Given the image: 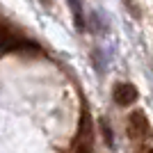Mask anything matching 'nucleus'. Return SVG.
Segmentation results:
<instances>
[{
	"label": "nucleus",
	"instance_id": "nucleus-1",
	"mask_svg": "<svg viewBox=\"0 0 153 153\" xmlns=\"http://www.w3.org/2000/svg\"><path fill=\"white\" fill-rule=\"evenodd\" d=\"M126 133H128V137H133V140H137V142H144V140H151L153 137L151 121L146 119V114H144L142 110H135V112L128 114Z\"/></svg>",
	"mask_w": 153,
	"mask_h": 153
},
{
	"label": "nucleus",
	"instance_id": "nucleus-2",
	"mask_svg": "<svg viewBox=\"0 0 153 153\" xmlns=\"http://www.w3.org/2000/svg\"><path fill=\"white\" fill-rule=\"evenodd\" d=\"M23 48H37V46L27 41V39L19 37L16 32H12L7 25L0 23V53H9V51H23Z\"/></svg>",
	"mask_w": 153,
	"mask_h": 153
},
{
	"label": "nucleus",
	"instance_id": "nucleus-3",
	"mask_svg": "<svg viewBox=\"0 0 153 153\" xmlns=\"http://www.w3.org/2000/svg\"><path fill=\"white\" fill-rule=\"evenodd\" d=\"M112 98H114L117 105L126 108V105H133L140 98V91H137V87L133 82H117L114 89H112Z\"/></svg>",
	"mask_w": 153,
	"mask_h": 153
},
{
	"label": "nucleus",
	"instance_id": "nucleus-4",
	"mask_svg": "<svg viewBox=\"0 0 153 153\" xmlns=\"http://www.w3.org/2000/svg\"><path fill=\"white\" fill-rule=\"evenodd\" d=\"M71 7H73V14H76V25L82 30L85 21H82V14H80V5H78V0H71Z\"/></svg>",
	"mask_w": 153,
	"mask_h": 153
},
{
	"label": "nucleus",
	"instance_id": "nucleus-5",
	"mask_svg": "<svg viewBox=\"0 0 153 153\" xmlns=\"http://www.w3.org/2000/svg\"><path fill=\"white\" fill-rule=\"evenodd\" d=\"M101 130H105V142H108L110 146H112V130H110L108 121H101Z\"/></svg>",
	"mask_w": 153,
	"mask_h": 153
},
{
	"label": "nucleus",
	"instance_id": "nucleus-6",
	"mask_svg": "<svg viewBox=\"0 0 153 153\" xmlns=\"http://www.w3.org/2000/svg\"><path fill=\"white\" fill-rule=\"evenodd\" d=\"M80 153H89V149H82V151H80Z\"/></svg>",
	"mask_w": 153,
	"mask_h": 153
},
{
	"label": "nucleus",
	"instance_id": "nucleus-7",
	"mask_svg": "<svg viewBox=\"0 0 153 153\" xmlns=\"http://www.w3.org/2000/svg\"><path fill=\"white\" fill-rule=\"evenodd\" d=\"M149 153H153V149H151V151H149Z\"/></svg>",
	"mask_w": 153,
	"mask_h": 153
}]
</instances>
